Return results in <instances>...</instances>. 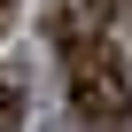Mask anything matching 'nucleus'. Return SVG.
Instances as JSON below:
<instances>
[{
  "mask_svg": "<svg viewBox=\"0 0 132 132\" xmlns=\"http://www.w3.org/2000/svg\"><path fill=\"white\" fill-rule=\"evenodd\" d=\"M62 62H70V109L86 124H124L132 109V70H124V54L109 39H78V47H62Z\"/></svg>",
  "mask_w": 132,
  "mask_h": 132,
  "instance_id": "nucleus-1",
  "label": "nucleus"
},
{
  "mask_svg": "<svg viewBox=\"0 0 132 132\" xmlns=\"http://www.w3.org/2000/svg\"><path fill=\"white\" fill-rule=\"evenodd\" d=\"M16 117H23V101H16V86H8V70H0V132H8Z\"/></svg>",
  "mask_w": 132,
  "mask_h": 132,
  "instance_id": "nucleus-2",
  "label": "nucleus"
},
{
  "mask_svg": "<svg viewBox=\"0 0 132 132\" xmlns=\"http://www.w3.org/2000/svg\"><path fill=\"white\" fill-rule=\"evenodd\" d=\"M86 8H117V0H86Z\"/></svg>",
  "mask_w": 132,
  "mask_h": 132,
  "instance_id": "nucleus-3",
  "label": "nucleus"
},
{
  "mask_svg": "<svg viewBox=\"0 0 132 132\" xmlns=\"http://www.w3.org/2000/svg\"><path fill=\"white\" fill-rule=\"evenodd\" d=\"M93 132H117V124H93Z\"/></svg>",
  "mask_w": 132,
  "mask_h": 132,
  "instance_id": "nucleus-4",
  "label": "nucleus"
},
{
  "mask_svg": "<svg viewBox=\"0 0 132 132\" xmlns=\"http://www.w3.org/2000/svg\"><path fill=\"white\" fill-rule=\"evenodd\" d=\"M0 16H8V0H0Z\"/></svg>",
  "mask_w": 132,
  "mask_h": 132,
  "instance_id": "nucleus-5",
  "label": "nucleus"
}]
</instances>
